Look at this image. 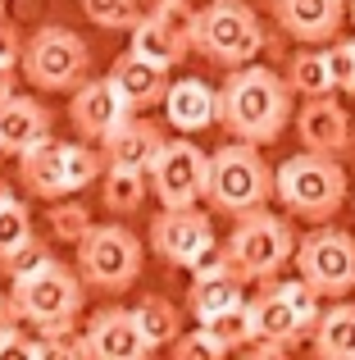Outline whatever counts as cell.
I'll use <instances>...</instances> for the list:
<instances>
[{
  "label": "cell",
  "mask_w": 355,
  "mask_h": 360,
  "mask_svg": "<svg viewBox=\"0 0 355 360\" xmlns=\"http://www.w3.org/2000/svg\"><path fill=\"white\" fill-rule=\"evenodd\" d=\"M292 119V87L274 69H260L255 60L237 64L219 87V123L237 141H278V132Z\"/></svg>",
  "instance_id": "1"
},
{
  "label": "cell",
  "mask_w": 355,
  "mask_h": 360,
  "mask_svg": "<svg viewBox=\"0 0 355 360\" xmlns=\"http://www.w3.org/2000/svg\"><path fill=\"white\" fill-rule=\"evenodd\" d=\"M274 196L283 201L287 214H301L310 224H323L342 210L347 201V169L333 155L305 146L301 155H287L274 169Z\"/></svg>",
  "instance_id": "2"
},
{
  "label": "cell",
  "mask_w": 355,
  "mask_h": 360,
  "mask_svg": "<svg viewBox=\"0 0 355 360\" xmlns=\"http://www.w3.org/2000/svg\"><path fill=\"white\" fill-rule=\"evenodd\" d=\"M274 196V169L264 165L255 141L232 137L223 150L210 155V174H205V201L219 214H250Z\"/></svg>",
  "instance_id": "3"
},
{
  "label": "cell",
  "mask_w": 355,
  "mask_h": 360,
  "mask_svg": "<svg viewBox=\"0 0 355 360\" xmlns=\"http://www.w3.org/2000/svg\"><path fill=\"white\" fill-rule=\"evenodd\" d=\"M18 178L32 196L41 201H60L69 192H82L100 178V155L91 146H73V141H60L51 132L32 141V146L18 150Z\"/></svg>",
  "instance_id": "4"
},
{
  "label": "cell",
  "mask_w": 355,
  "mask_h": 360,
  "mask_svg": "<svg viewBox=\"0 0 355 360\" xmlns=\"http://www.w3.org/2000/svg\"><path fill=\"white\" fill-rule=\"evenodd\" d=\"M187 37H192V46L205 55V60L223 64V69L250 64L260 55V46H264V32H260L255 9L241 5V0H214V5L196 9Z\"/></svg>",
  "instance_id": "5"
},
{
  "label": "cell",
  "mask_w": 355,
  "mask_h": 360,
  "mask_svg": "<svg viewBox=\"0 0 355 360\" xmlns=\"http://www.w3.org/2000/svg\"><path fill=\"white\" fill-rule=\"evenodd\" d=\"M82 274H73L69 264L51 260L41 269L14 278V315L27 319L32 328H55V324H73L82 310Z\"/></svg>",
  "instance_id": "6"
},
{
  "label": "cell",
  "mask_w": 355,
  "mask_h": 360,
  "mask_svg": "<svg viewBox=\"0 0 355 360\" xmlns=\"http://www.w3.org/2000/svg\"><path fill=\"white\" fill-rule=\"evenodd\" d=\"M18 64L36 91H73L91 78V51L69 27H41L32 46H23Z\"/></svg>",
  "instance_id": "7"
},
{
  "label": "cell",
  "mask_w": 355,
  "mask_h": 360,
  "mask_svg": "<svg viewBox=\"0 0 355 360\" xmlns=\"http://www.w3.org/2000/svg\"><path fill=\"white\" fill-rule=\"evenodd\" d=\"M228 255H232V269L241 278H274L296 255V238L278 214H269L260 205L250 214H237V229L228 238Z\"/></svg>",
  "instance_id": "8"
},
{
  "label": "cell",
  "mask_w": 355,
  "mask_h": 360,
  "mask_svg": "<svg viewBox=\"0 0 355 360\" xmlns=\"http://www.w3.org/2000/svg\"><path fill=\"white\" fill-rule=\"evenodd\" d=\"M78 274L82 283L105 292H123L142 274V242L123 224H91V233L78 242Z\"/></svg>",
  "instance_id": "9"
},
{
  "label": "cell",
  "mask_w": 355,
  "mask_h": 360,
  "mask_svg": "<svg viewBox=\"0 0 355 360\" xmlns=\"http://www.w3.org/2000/svg\"><path fill=\"white\" fill-rule=\"evenodd\" d=\"M296 269L323 297H347L355 288V238L342 229H314L296 242Z\"/></svg>",
  "instance_id": "10"
},
{
  "label": "cell",
  "mask_w": 355,
  "mask_h": 360,
  "mask_svg": "<svg viewBox=\"0 0 355 360\" xmlns=\"http://www.w3.org/2000/svg\"><path fill=\"white\" fill-rule=\"evenodd\" d=\"M205 174H210V155H205L196 141H164L160 155L146 169L151 192L160 196V205H169V210L205 201Z\"/></svg>",
  "instance_id": "11"
},
{
  "label": "cell",
  "mask_w": 355,
  "mask_h": 360,
  "mask_svg": "<svg viewBox=\"0 0 355 360\" xmlns=\"http://www.w3.org/2000/svg\"><path fill=\"white\" fill-rule=\"evenodd\" d=\"M210 238H214V224L205 219L196 205H182V210H169V205H164V214H155V224H151V246L169 264H178V269H187L192 255Z\"/></svg>",
  "instance_id": "12"
},
{
  "label": "cell",
  "mask_w": 355,
  "mask_h": 360,
  "mask_svg": "<svg viewBox=\"0 0 355 360\" xmlns=\"http://www.w3.org/2000/svg\"><path fill=\"white\" fill-rule=\"evenodd\" d=\"M128 115H133V105L119 96V87L109 78H87L82 87H73L69 119H73V128H78L82 137L100 141L105 132H114Z\"/></svg>",
  "instance_id": "13"
},
{
  "label": "cell",
  "mask_w": 355,
  "mask_h": 360,
  "mask_svg": "<svg viewBox=\"0 0 355 360\" xmlns=\"http://www.w3.org/2000/svg\"><path fill=\"white\" fill-rule=\"evenodd\" d=\"M87 356L96 360H142L151 352V342L142 338V328H137L133 310H96L87 324Z\"/></svg>",
  "instance_id": "14"
},
{
  "label": "cell",
  "mask_w": 355,
  "mask_h": 360,
  "mask_svg": "<svg viewBox=\"0 0 355 360\" xmlns=\"http://www.w3.org/2000/svg\"><path fill=\"white\" fill-rule=\"evenodd\" d=\"M109 82L119 87V96L128 101V105L142 115V110H151V105H160L164 101V91H169V69H160V64H151V60H142L137 51H123L114 64H109V73H105Z\"/></svg>",
  "instance_id": "15"
},
{
  "label": "cell",
  "mask_w": 355,
  "mask_h": 360,
  "mask_svg": "<svg viewBox=\"0 0 355 360\" xmlns=\"http://www.w3.org/2000/svg\"><path fill=\"white\" fill-rule=\"evenodd\" d=\"M100 146H105V165L151 169V160L160 155V146H164V132H160V123L142 119L133 110V115L119 123L114 132H105V137H100Z\"/></svg>",
  "instance_id": "16"
},
{
  "label": "cell",
  "mask_w": 355,
  "mask_h": 360,
  "mask_svg": "<svg viewBox=\"0 0 355 360\" xmlns=\"http://www.w3.org/2000/svg\"><path fill=\"white\" fill-rule=\"evenodd\" d=\"M128 51H137L142 60L160 64V69H178L187 60V51H192V37H187V27L169 23V18L146 14L128 27Z\"/></svg>",
  "instance_id": "17"
},
{
  "label": "cell",
  "mask_w": 355,
  "mask_h": 360,
  "mask_svg": "<svg viewBox=\"0 0 355 360\" xmlns=\"http://www.w3.org/2000/svg\"><path fill=\"white\" fill-rule=\"evenodd\" d=\"M296 132L310 150H323V155H342L351 146V119L333 96H310V105H301L296 115Z\"/></svg>",
  "instance_id": "18"
},
{
  "label": "cell",
  "mask_w": 355,
  "mask_h": 360,
  "mask_svg": "<svg viewBox=\"0 0 355 360\" xmlns=\"http://www.w3.org/2000/svg\"><path fill=\"white\" fill-rule=\"evenodd\" d=\"M160 105H164V119L178 132H205L219 119V91H210L201 78H178V82H169Z\"/></svg>",
  "instance_id": "19"
},
{
  "label": "cell",
  "mask_w": 355,
  "mask_h": 360,
  "mask_svg": "<svg viewBox=\"0 0 355 360\" xmlns=\"http://www.w3.org/2000/svg\"><path fill=\"white\" fill-rule=\"evenodd\" d=\"M278 23L296 41H333L342 27V0H274Z\"/></svg>",
  "instance_id": "20"
},
{
  "label": "cell",
  "mask_w": 355,
  "mask_h": 360,
  "mask_svg": "<svg viewBox=\"0 0 355 360\" xmlns=\"http://www.w3.org/2000/svg\"><path fill=\"white\" fill-rule=\"evenodd\" d=\"M41 132H51V110L32 96H5L0 101V155H18Z\"/></svg>",
  "instance_id": "21"
},
{
  "label": "cell",
  "mask_w": 355,
  "mask_h": 360,
  "mask_svg": "<svg viewBox=\"0 0 355 360\" xmlns=\"http://www.w3.org/2000/svg\"><path fill=\"white\" fill-rule=\"evenodd\" d=\"M241 283H246V278H241L237 269L210 274V278H192V297H187V306H192V315L205 324V319L232 310L237 301H246V297H241Z\"/></svg>",
  "instance_id": "22"
},
{
  "label": "cell",
  "mask_w": 355,
  "mask_h": 360,
  "mask_svg": "<svg viewBox=\"0 0 355 360\" xmlns=\"http://www.w3.org/2000/svg\"><path fill=\"white\" fill-rule=\"evenodd\" d=\"M314 352L323 360H355V306L337 301L314 324Z\"/></svg>",
  "instance_id": "23"
},
{
  "label": "cell",
  "mask_w": 355,
  "mask_h": 360,
  "mask_svg": "<svg viewBox=\"0 0 355 360\" xmlns=\"http://www.w3.org/2000/svg\"><path fill=\"white\" fill-rule=\"evenodd\" d=\"M250 310H255V328H260L264 338H278L283 347H296V342H301L305 328H301V319H296L292 301L283 297V288L255 297V301H250Z\"/></svg>",
  "instance_id": "24"
},
{
  "label": "cell",
  "mask_w": 355,
  "mask_h": 360,
  "mask_svg": "<svg viewBox=\"0 0 355 360\" xmlns=\"http://www.w3.org/2000/svg\"><path fill=\"white\" fill-rule=\"evenodd\" d=\"M146 192H151V183H146V169L105 165V183H100V196H105V205H109L114 214H133V210H142Z\"/></svg>",
  "instance_id": "25"
},
{
  "label": "cell",
  "mask_w": 355,
  "mask_h": 360,
  "mask_svg": "<svg viewBox=\"0 0 355 360\" xmlns=\"http://www.w3.org/2000/svg\"><path fill=\"white\" fill-rule=\"evenodd\" d=\"M287 87L296 91V96H333V69H328V51H301L292 55V64H287Z\"/></svg>",
  "instance_id": "26"
},
{
  "label": "cell",
  "mask_w": 355,
  "mask_h": 360,
  "mask_svg": "<svg viewBox=\"0 0 355 360\" xmlns=\"http://www.w3.org/2000/svg\"><path fill=\"white\" fill-rule=\"evenodd\" d=\"M133 319H137V328H142V338L151 342V352L155 347H169L178 338V306L164 301V297H142L133 306Z\"/></svg>",
  "instance_id": "27"
},
{
  "label": "cell",
  "mask_w": 355,
  "mask_h": 360,
  "mask_svg": "<svg viewBox=\"0 0 355 360\" xmlns=\"http://www.w3.org/2000/svg\"><path fill=\"white\" fill-rule=\"evenodd\" d=\"M205 328H210L214 338H223V342H228V352H237V347H246L250 338L260 333V328H255V310H250L246 301H237L232 310H223V315L205 319Z\"/></svg>",
  "instance_id": "28"
},
{
  "label": "cell",
  "mask_w": 355,
  "mask_h": 360,
  "mask_svg": "<svg viewBox=\"0 0 355 360\" xmlns=\"http://www.w3.org/2000/svg\"><path fill=\"white\" fill-rule=\"evenodd\" d=\"M82 14L105 32H128L142 18V9H137V0H82Z\"/></svg>",
  "instance_id": "29"
},
{
  "label": "cell",
  "mask_w": 355,
  "mask_h": 360,
  "mask_svg": "<svg viewBox=\"0 0 355 360\" xmlns=\"http://www.w3.org/2000/svg\"><path fill=\"white\" fill-rule=\"evenodd\" d=\"M55 255H51V246H46V238H23L14 246V251H5L0 255V269L9 274V278H23V274H32V269H41V264H51Z\"/></svg>",
  "instance_id": "30"
},
{
  "label": "cell",
  "mask_w": 355,
  "mask_h": 360,
  "mask_svg": "<svg viewBox=\"0 0 355 360\" xmlns=\"http://www.w3.org/2000/svg\"><path fill=\"white\" fill-rule=\"evenodd\" d=\"M51 233H55L60 242L78 246V242L91 233V214H87V205H78V201H55V205H51Z\"/></svg>",
  "instance_id": "31"
},
{
  "label": "cell",
  "mask_w": 355,
  "mask_h": 360,
  "mask_svg": "<svg viewBox=\"0 0 355 360\" xmlns=\"http://www.w3.org/2000/svg\"><path fill=\"white\" fill-rule=\"evenodd\" d=\"M283 297L292 301V310H296V319H301V328L305 333H314V324H319V315H323V292L319 288H310L305 278H292V283H283Z\"/></svg>",
  "instance_id": "32"
},
{
  "label": "cell",
  "mask_w": 355,
  "mask_h": 360,
  "mask_svg": "<svg viewBox=\"0 0 355 360\" xmlns=\"http://www.w3.org/2000/svg\"><path fill=\"white\" fill-rule=\"evenodd\" d=\"M23 238H32V214H27V205L23 201H0V255L5 251H14Z\"/></svg>",
  "instance_id": "33"
},
{
  "label": "cell",
  "mask_w": 355,
  "mask_h": 360,
  "mask_svg": "<svg viewBox=\"0 0 355 360\" xmlns=\"http://www.w3.org/2000/svg\"><path fill=\"white\" fill-rule=\"evenodd\" d=\"M173 347H178V356H182V360H219V356H228V342H223V338H214L205 324L196 328V333L173 338Z\"/></svg>",
  "instance_id": "34"
},
{
  "label": "cell",
  "mask_w": 355,
  "mask_h": 360,
  "mask_svg": "<svg viewBox=\"0 0 355 360\" xmlns=\"http://www.w3.org/2000/svg\"><path fill=\"white\" fill-rule=\"evenodd\" d=\"M192 278H210V274H228L232 269V255H228V242H219V238H210L201 246V251L192 255Z\"/></svg>",
  "instance_id": "35"
},
{
  "label": "cell",
  "mask_w": 355,
  "mask_h": 360,
  "mask_svg": "<svg viewBox=\"0 0 355 360\" xmlns=\"http://www.w3.org/2000/svg\"><path fill=\"white\" fill-rule=\"evenodd\" d=\"M328 69H333V87L355 96V37L351 41H337L328 51Z\"/></svg>",
  "instance_id": "36"
},
{
  "label": "cell",
  "mask_w": 355,
  "mask_h": 360,
  "mask_svg": "<svg viewBox=\"0 0 355 360\" xmlns=\"http://www.w3.org/2000/svg\"><path fill=\"white\" fill-rule=\"evenodd\" d=\"M5 356H51V342H46V338H23L18 328H9V333L0 338V360Z\"/></svg>",
  "instance_id": "37"
},
{
  "label": "cell",
  "mask_w": 355,
  "mask_h": 360,
  "mask_svg": "<svg viewBox=\"0 0 355 360\" xmlns=\"http://www.w3.org/2000/svg\"><path fill=\"white\" fill-rule=\"evenodd\" d=\"M23 60V46H18V32L9 23H0V64H18Z\"/></svg>",
  "instance_id": "38"
},
{
  "label": "cell",
  "mask_w": 355,
  "mask_h": 360,
  "mask_svg": "<svg viewBox=\"0 0 355 360\" xmlns=\"http://www.w3.org/2000/svg\"><path fill=\"white\" fill-rule=\"evenodd\" d=\"M9 328H18V315H14V301L0 297V338H5Z\"/></svg>",
  "instance_id": "39"
},
{
  "label": "cell",
  "mask_w": 355,
  "mask_h": 360,
  "mask_svg": "<svg viewBox=\"0 0 355 360\" xmlns=\"http://www.w3.org/2000/svg\"><path fill=\"white\" fill-rule=\"evenodd\" d=\"M14 96V64H0V101Z\"/></svg>",
  "instance_id": "40"
},
{
  "label": "cell",
  "mask_w": 355,
  "mask_h": 360,
  "mask_svg": "<svg viewBox=\"0 0 355 360\" xmlns=\"http://www.w3.org/2000/svg\"><path fill=\"white\" fill-rule=\"evenodd\" d=\"M9 196H14V192H9V187H5V178H0V201H9Z\"/></svg>",
  "instance_id": "41"
},
{
  "label": "cell",
  "mask_w": 355,
  "mask_h": 360,
  "mask_svg": "<svg viewBox=\"0 0 355 360\" xmlns=\"http://www.w3.org/2000/svg\"><path fill=\"white\" fill-rule=\"evenodd\" d=\"M351 23H355V0H351Z\"/></svg>",
  "instance_id": "42"
},
{
  "label": "cell",
  "mask_w": 355,
  "mask_h": 360,
  "mask_svg": "<svg viewBox=\"0 0 355 360\" xmlns=\"http://www.w3.org/2000/svg\"><path fill=\"white\" fill-rule=\"evenodd\" d=\"M151 5H164V0H151Z\"/></svg>",
  "instance_id": "43"
},
{
  "label": "cell",
  "mask_w": 355,
  "mask_h": 360,
  "mask_svg": "<svg viewBox=\"0 0 355 360\" xmlns=\"http://www.w3.org/2000/svg\"><path fill=\"white\" fill-rule=\"evenodd\" d=\"M351 210H355V196H351Z\"/></svg>",
  "instance_id": "44"
}]
</instances>
